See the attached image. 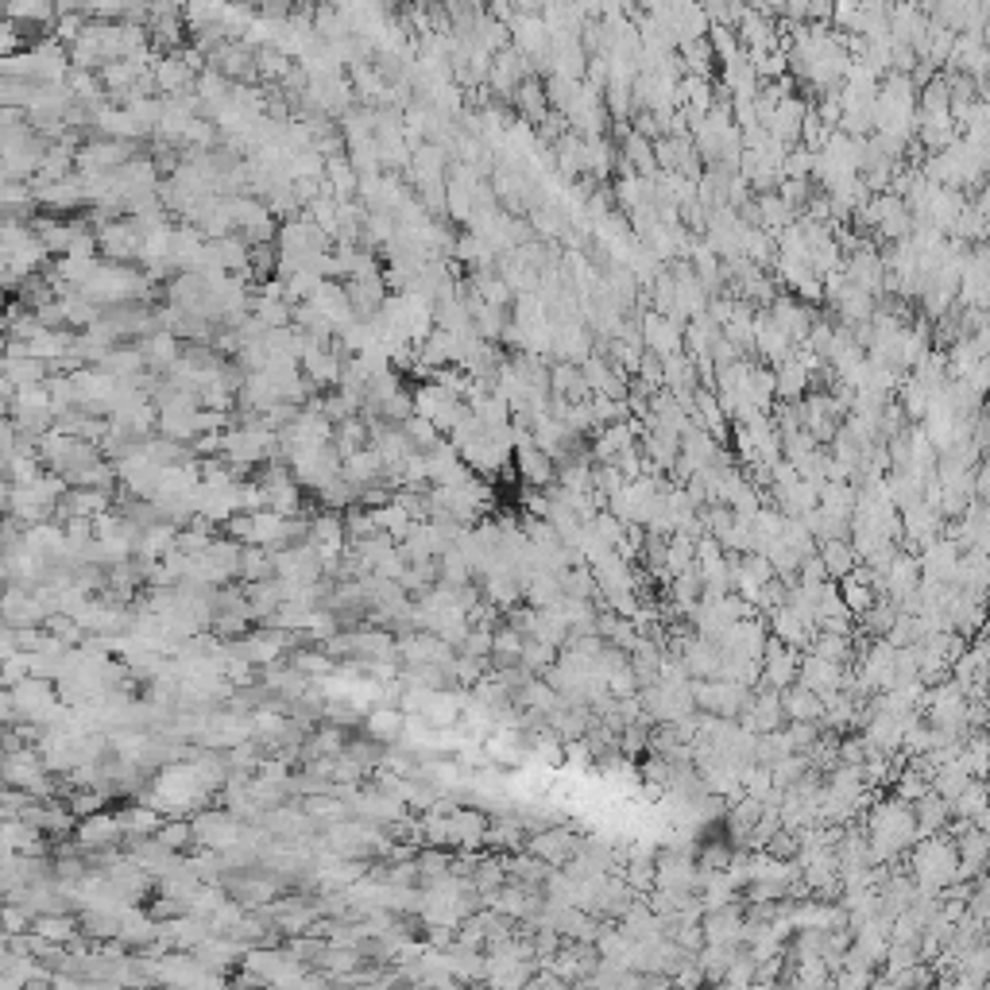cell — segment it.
I'll return each mask as SVG.
<instances>
[{
    "instance_id": "obj_9",
    "label": "cell",
    "mask_w": 990,
    "mask_h": 990,
    "mask_svg": "<svg viewBox=\"0 0 990 990\" xmlns=\"http://www.w3.org/2000/svg\"><path fill=\"white\" fill-rule=\"evenodd\" d=\"M766 627H770V635L778 642H786V646H793V650H809V642H813V623H805L801 615L793 612L789 604H782V608H774V612L766 615Z\"/></svg>"
},
{
    "instance_id": "obj_20",
    "label": "cell",
    "mask_w": 990,
    "mask_h": 990,
    "mask_svg": "<svg viewBox=\"0 0 990 990\" xmlns=\"http://www.w3.org/2000/svg\"><path fill=\"white\" fill-rule=\"evenodd\" d=\"M449 673L465 685V689H472L484 673H488V658H476V654H461V658H453V666H449Z\"/></svg>"
},
{
    "instance_id": "obj_10",
    "label": "cell",
    "mask_w": 990,
    "mask_h": 990,
    "mask_svg": "<svg viewBox=\"0 0 990 990\" xmlns=\"http://www.w3.org/2000/svg\"><path fill=\"white\" fill-rule=\"evenodd\" d=\"M832 302H836L844 325H863V321H871V314L878 310V298L867 294L863 287H851L847 279H844V287L832 294Z\"/></svg>"
},
{
    "instance_id": "obj_7",
    "label": "cell",
    "mask_w": 990,
    "mask_h": 990,
    "mask_svg": "<svg viewBox=\"0 0 990 990\" xmlns=\"http://www.w3.org/2000/svg\"><path fill=\"white\" fill-rule=\"evenodd\" d=\"M484 751H488V762L503 766V770H523L530 762V747H526V735L519 728H495L484 739Z\"/></svg>"
},
{
    "instance_id": "obj_15",
    "label": "cell",
    "mask_w": 990,
    "mask_h": 990,
    "mask_svg": "<svg viewBox=\"0 0 990 990\" xmlns=\"http://www.w3.org/2000/svg\"><path fill=\"white\" fill-rule=\"evenodd\" d=\"M863 735H867V743L874 751H886V755L902 751V724L894 716H886V712H874L871 720L863 724Z\"/></svg>"
},
{
    "instance_id": "obj_4",
    "label": "cell",
    "mask_w": 990,
    "mask_h": 990,
    "mask_svg": "<svg viewBox=\"0 0 990 990\" xmlns=\"http://www.w3.org/2000/svg\"><path fill=\"white\" fill-rule=\"evenodd\" d=\"M844 279L851 287H863L867 294H882V279H886V263H882V252L874 244H859L855 252H847L844 260Z\"/></svg>"
},
{
    "instance_id": "obj_3",
    "label": "cell",
    "mask_w": 990,
    "mask_h": 990,
    "mask_svg": "<svg viewBox=\"0 0 990 990\" xmlns=\"http://www.w3.org/2000/svg\"><path fill=\"white\" fill-rule=\"evenodd\" d=\"M762 677H758V685H770V689H786L797 681V666H801V650H793L786 642H778L774 635L766 639L762 646Z\"/></svg>"
},
{
    "instance_id": "obj_14",
    "label": "cell",
    "mask_w": 990,
    "mask_h": 990,
    "mask_svg": "<svg viewBox=\"0 0 990 990\" xmlns=\"http://www.w3.org/2000/svg\"><path fill=\"white\" fill-rule=\"evenodd\" d=\"M511 101L519 105V113H523L526 124H538V120H546V113H550V101H546V86H542V82H538L534 74L519 82V89L511 93Z\"/></svg>"
},
{
    "instance_id": "obj_12",
    "label": "cell",
    "mask_w": 990,
    "mask_h": 990,
    "mask_svg": "<svg viewBox=\"0 0 990 990\" xmlns=\"http://www.w3.org/2000/svg\"><path fill=\"white\" fill-rule=\"evenodd\" d=\"M816 557L824 561V569H828L832 581L847 577V573L859 565V557H855V550H851L847 538H824V542H816Z\"/></svg>"
},
{
    "instance_id": "obj_17",
    "label": "cell",
    "mask_w": 990,
    "mask_h": 990,
    "mask_svg": "<svg viewBox=\"0 0 990 990\" xmlns=\"http://www.w3.org/2000/svg\"><path fill=\"white\" fill-rule=\"evenodd\" d=\"M836 588H840V600H844V608L851 612V619H855V615H863L874 600H878V596H874V588H871V581H863V577H855V573L840 577Z\"/></svg>"
},
{
    "instance_id": "obj_2",
    "label": "cell",
    "mask_w": 990,
    "mask_h": 990,
    "mask_svg": "<svg viewBox=\"0 0 990 990\" xmlns=\"http://www.w3.org/2000/svg\"><path fill=\"white\" fill-rule=\"evenodd\" d=\"M681 321L670 318V314H662V310H646L639 318V337H642V349L654 352V356H673V352H681Z\"/></svg>"
},
{
    "instance_id": "obj_22",
    "label": "cell",
    "mask_w": 990,
    "mask_h": 990,
    "mask_svg": "<svg viewBox=\"0 0 990 990\" xmlns=\"http://www.w3.org/2000/svg\"><path fill=\"white\" fill-rule=\"evenodd\" d=\"M588 526H592V530H596V534H600V538H604V542H608L612 550L619 546V542H623V530H627V523H619L612 511H608V507H604V511H596V519H592Z\"/></svg>"
},
{
    "instance_id": "obj_29",
    "label": "cell",
    "mask_w": 990,
    "mask_h": 990,
    "mask_svg": "<svg viewBox=\"0 0 990 990\" xmlns=\"http://www.w3.org/2000/svg\"><path fill=\"white\" fill-rule=\"evenodd\" d=\"M515 12H542V0H511Z\"/></svg>"
},
{
    "instance_id": "obj_19",
    "label": "cell",
    "mask_w": 990,
    "mask_h": 990,
    "mask_svg": "<svg viewBox=\"0 0 990 990\" xmlns=\"http://www.w3.org/2000/svg\"><path fill=\"white\" fill-rule=\"evenodd\" d=\"M557 662V650L554 646H546V642L538 639H523V650H519V666L526 673H546L550 666Z\"/></svg>"
},
{
    "instance_id": "obj_25",
    "label": "cell",
    "mask_w": 990,
    "mask_h": 990,
    "mask_svg": "<svg viewBox=\"0 0 990 990\" xmlns=\"http://www.w3.org/2000/svg\"><path fill=\"white\" fill-rule=\"evenodd\" d=\"M797 581H809V584H824V581H832L828 577V569H824V561L816 554H809V557H801V565H797Z\"/></svg>"
},
{
    "instance_id": "obj_13",
    "label": "cell",
    "mask_w": 990,
    "mask_h": 990,
    "mask_svg": "<svg viewBox=\"0 0 990 990\" xmlns=\"http://www.w3.org/2000/svg\"><path fill=\"white\" fill-rule=\"evenodd\" d=\"M782 712H786V720H820L824 700L816 697L813 689H805L801 681H793L782 689Z\"/></svg>"
},
{
    "instance_id": "obj_26",
    "label": "cell",
    "mask_w": 990,
    "mask_h": 990,
    "mask_svg": "<svg viewBox=\"0 0 990 990\" xmlns=\"http://www.w3.org/2000/svg\"><path fill=\"white\" fill-rule=\"evenodd\" d=\"M376 472H379L376 453H360V457H352L349 461V480H368V476H376Z\"/></svg>"
},
{
    "instance_id": "obj_27",
    "label": "cell",
    "mask_w": 990,
    "mask_h": 990,
    "mask_svg": "<svg viewBox=\"0 0 990 990\" xmlns=\"http://www.w3.org/2000/svg\"><path fill=\"white\" fill-rule=\"evenodd\" d=\"M368 728L376 731V735H395V731H403V720H399L395 712H372Z\"/></svg>"
},
{
    "instance_id": "obj_8",
    "label": "cell",
    "mask_w": 990,
    "mask_h": 990,
    "mask_svg": "<svg viewBox=\"0 0 990 990\" xmlns=\"http://www.w3.org/2000/svg\"><path fill=\"white\" fill-rule=\"evenodd\" d=\"M797 681L805 685V689H813L816 697H828V693H836L840 685H844V666L840 662H828V658H820V654H805L801 650V666H797Z\"/></svg>"
},
{
    "instance_id": "obj_16",
    "label": "cell",
    "mask_w": 990,
    "mask_h": 990,
    "mask_svg": "<svg viewBox=\"0 0 990 990\" xmlns=\"http://www.w3.org/2000/svg\"><path fill=\"white\" fill-rule=\"evenodd\" d=\"M809 650L820 654V658H828V662L847 666V662L855 658V639H851V635H836V631H813Z\"/></svg>"
},
{
    "instance_id": "obj_28",
    "label": "cell",
    "mask_w": 990,
    "mask_h": 990,
    "mask_svg": "<svg viewBox=\"0 0 990 990\" xmlns=\"http://www.w3.org/2000/svg\"><path fill=\"white\" fill-rule=\"evenodd\" d=\"M449 863H453V859H449L445 851H426V855L418 859V867H422V874H434V878H437V874H445V871H449Z\"/></svg>"
},
{
    "instance_id": "obj_6",
    "label": "cell",
    "mask_w": 990,
    "mask_h": 990,
    "mask_svg": "<svg viewBox=\"0 0 990 990\" xmlns=\"http://www.w3.org/2000/svg\"><path fill=\"white\" fill-rule=\"evenodd\" d=\"M511 461L519 468V484L523 488H550L557 476V465L550 453H542L534 441H526V445H515V453H511Z\"/></svg>"
},
{
    "instance_id": "obj_1",
    "label": "cell",
    "mask_w": 990,
    "mask_h": 990,
    "mask_svg": "<svg viewBox=\"0 0 990 990\" xmlns=\"http://www.w3.org/2000/svg\"><path fill=\"white\" fill-rule=\"evenodd\" d=\"M956 840L948 832H932L909 844V878L917 882V890L940 894L948 882H956Z\"/></svg>"
},
{
    "instance_id": "obj_21",
    "label": "cell",
    "mask_w": 990,
    "mask_h": 990,
    "mask_svg": "<svg viewBox=\"0 0 990 990\" xmlns=\"http://www.w3.org/2000/svg\"><path fill=\"white\" fill-rule=\"evenodd\" d=\"M871 751L874 747L867 743V735H847V739L836 743V758L847 762V766H863V758L871 755Z\"/></svg>"
},
{
    "instance_id": "obj_18",
    "label": "cell",
    "mask_w": 990,
    "mask_h": 990,
    "mask_svg": "<svg viewBox=\"0 0 990 990\" xmlns=\"http://www.w3.org/2000/svg\"><path fill=\"white\" fill-rule=\"evenodd\" d=\"M890 786H894V797H902V801L913 805V801H921V797L929 793V774H925V770H917L913 762H905L902 770L894 774V782H890Z\"/></svg>"
},
{
    "instance_id": "obj_23",
    "label": "cell",
    "mask_w": 990,
    "mask_h": 990,
    "mask_svg": "<svg viewBox=\"0 0 990 990\" xmlns=\"http://www.w3.org/2000/svg\"><path fill=\"white\" fill-rule=\"evenodd\" d=\"M882 639L890 642V646H909V642H917V623H913V615H905V612L894 615V623H890V631H886Z\"/></svg>"
},
{
    "instance_id": "obj_11",
    "label": "cell",
    "mask_w": 990,
    "mask_h": 990,
    "mask_svg": "<svg viewBox=\"0 0 990 990\" xmlns=\"http://www.w3.org/2000/svg\"><path fill=\"white\" fill-rule=\"evenodd\" d=\"M913 820H917V840H921V836H932V832H944V824L952 820V809H948L944 797H936L929 789L921 801H913Z\"/></svg>"
},
{
    "instance_id": "obj_24",
    "label": "cell",
    "mask_w": 990,
    "mask_h": 990,
    "mask_svg": "<svg viewBox=\"0 0 990 990\" xmlns=\"http://www.w3.org/2000/svg\"><path fill=\"white\" fill-rule=\"evenodd\" d=\"M461 654L488 658V654H492V631H488V627H468L465 642H461Z\"/></svg>"
},
{
    "instance_id": "obj_5",
    "label": "cell",
    "mask_w": 990,
    "mask_h": 990,
    "mask_svg": "<svg viewBox=\"0 0 990 990\" xmlns=\"http://www.w3.org/2000/svg\"><path fill=\"white\" fill-rule=\"evenodd\" d=\"M523 847L530 851V855L546 859L550 867H565V859H569V855H577V847H581V836H577L573 828H557V824H546V828L530 832V840H526Z\"/></svg>"
}]
</instances>
